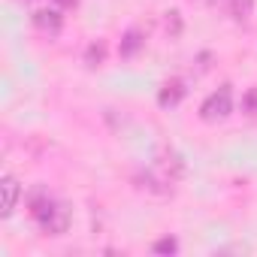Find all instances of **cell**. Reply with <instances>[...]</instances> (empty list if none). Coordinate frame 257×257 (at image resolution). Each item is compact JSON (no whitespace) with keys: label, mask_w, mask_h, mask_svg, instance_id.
<instances>
[{"label":"cell","mask_w":257,"mask_h":257,"mask_svg":"<svg viewBox=\"0 0 257 257\" xmlns=\"http://www.w3.org/2000/svg\"><path fill=\"white\" fill-rule=\"evenodd\" d=\"M233 112V91H230V85H221L218 91H212L206 100H203V106H200V118L203 121H221V118H227Z\"/></svg>","instance_id":"7a4b0ae2"},{"label":"cell","mask_w":257,"mask_h":257,"mask_svg":"<svg viewBox=\"0 0 257 257\" xmlns=\"http://www.w3.org/2000/svg\"><path fill=\"white\" fill-rule=\"evenodd\" d=\"M61 13L58 10H37L34 13V25L40 28V31H49V34H55V31H61Z\"/></svg>","instance_id":"5b68a950"},{"label":"cell","mask_w":257,"mask_h":257,"mask_svg":"<svg viewBox=\"0 0 257 257\" xmlns=\"http://www.w3.org/2000/svg\"><path fill=\"white\" fill-rule=\"evenodd\" d=\"M176 248H179V242H176L173 236H164V239H158V242H155V248H152V251H155V254H173Z\"/></svg>","instance_id":"9c48e42d"},{"label":"cell","mask_w":257,"mask_h":257,"mask_svg":"<svg viewBox=\"0 0 257 257\" xmlns=\"http://www.w3.org/2000/svg\"><path fill=\"white\" fill-rule=\"evenodd\" d=\"M31 212L37 218V224L49 233V236H64L70 227V209L58 200H52L49 194H34L31 197Z\"/></svg>","instance_id":"6da1fadb"},{"label":"cell","mask_w":257,"mask_h":257,"mask_svg":"<svg viewBox=\"0 0 257 257\" xmlns=\"http://www.w3.org/2000/svg\"><path fill=\"white\" fill-rule=\"evenodd\" d=\"M0 188H4V218H10V215L16 212V203H19L22 188H19V182H16L10 173L4 176V185H0Z\"/></svg>","instance_id":"277c9868"},{"label":"cell","mask_w":257,"mask_h":257,"mask_svg":"<svg viewBox=\"0 0 257 257\" xmlns=\"http://www.w3.org/2000/svg\"><path fill=\"white\" fill-rule=\"evenodd\" d=\"M185 82L182 79H170V82H164V88H161V94H158V103L161 106H179L182 103V97H185Z\"/></svg>","instance_id":"3957f363"},{"label":"cell","mask_w":257,"mask_h":257,"mask_svg":"<svg viewBox=\"0 0 257 257\" xmlns=\"http://www.w3.org/2000/svg\"><path fill=\"white\" fill-rule=\"evenodd\" d=\"M58 4H61V7H67V10H70V7H76V4H79V0H58Z\"/></svg>","instance_id":"30bf717a"},{"label":"cell","mask_w":257,"mask_h":257,"mask_svg":"<svg viewBox=\"0 0 257 257\" xmlns=\"http://www.w3.org/2000/svg\"><path fill=\"white\" fill-rule=\"evenodd\" d=\"M103 58H106V43H91L88 52H85V64L88 67H100Z\"/></svg>","instance_id":"ba28073f"},{"label":"cell","mask_w":257,"mask_h":257,"mask_svg":"<svg viewBox=\"0 0 257 257\" xmlns=\"http://www.w3.org/2000/svg\"><path fill=\"white\" fill-rule=\"evenodd\" d=\"M143 31H137V28H131L124 34V40H121V58H134L140 49H143Z\"/></svg>","instance_id":"8992f818"},{"label":"cell","mask_w":257,"mask_h":257,"mask_svg":"<svg viewBox=\"0 0 257 257\" xmlns=\"http://www.w3.org/2000/svg\"><path fill=\"white\" fill-rule=\"evenodd\" d=\"M254 13V0H230V16L236 22H248Z\"/></svg>","instance_id":"52a82bcc"}]
</instances>
